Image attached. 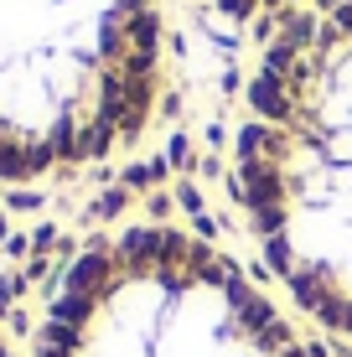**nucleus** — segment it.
Segmentation results:
<instances>
[{
	"label": "nucleus",
	"instance_id": "4",
	"mask_svg": "<svg viewBox=\"0 0 352 357\" xmlns=\"http://www.w3.org/2000/svg\"><path fill=\"white\" fill-rule=\"evenodd\" d=\"M217 6L238 10V16H264V10H300V6H311V0H217Z\"/></svg>",
	"mask_w": 352,
	"mask_h": 357
},
{
	"label": "nucleus",
	"instance_id": "1",
	"mask_svg": "<svg viewBox=\"0 0 352 357\" xmlns=\"http://www.w3.org/2000/svg\"><path fill=\"white\" fill-rule=\"evenodd\" d=\"M234 197L296 305L352 337V0L300 10L259 57Z\"/></svg>",
	"mask_w": 352,
	"mask_h": 357
},
{
	"label": "nucleus",
	"instance_id": "2",
	"mask_svg": "<svg viewBox=\"0 0 352 357\" xmlns=\"http://www.w3.org/2000/svg\"><path fill=\"white\" fill-rule=\"evenodd\" d=\"M161 89L151 0H0V181L130 151Z\"/></svg>",
	"mask_w": 352,
	"mask_h": 357
},
{
	"label": "nucleus",
	"instance_id": "3",
	"mask_svg": "<svg viewBox=\"0 0 352 357\" xmlns=\"http://www.w3.org/2000/svg\"><path fill=\"white\" fill-rule=\"evenodd\" d=\"M36 357H311L223 249L166 223L93 238L57 280Z\"/></svg>",
	"mask_w": 352,
	"mask_h": 357
},
{
	"label": "nucleus",
	"instance_id": "5",
	"mask_svg": "<svg viewBox=\"0 0 352 357\" xmlns=\"http://www.w3.org/2000/svg\"><path fill=\"white\" fill-rule=\"evenodd\" d=\"M0 357H10V347H6V342H0Z\"/></svg>",
	"mask_w": 352,
	"mask_h": 357
}]
</instances>
